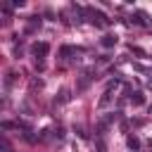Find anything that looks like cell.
Wrapping results in <instances>:
<instances>
[{
	"instance_id": "52a82bcc",
	"label": "cell",
	"mask_w": 152,
	"mask_h": 152,
	"mask_svg": "<svg viewBox=\"0 0 152 152\" xmlns=\"http://www.w3.org/2000/svg\"><path fill=\"white\" fill-rule=\"evenodd\" d=\"M126 145H128V150H133V152H140V140H138V135H128Z\"/></svg>"
},
{
	"instance_id": "8992f818",
	"label": "cell",
	"mask_w": 152,
	"mask_h": 152,
	"mask_svg": "<svg viewBox=\"0 0 152 152\" xmlns=\"http://www.w3.org/2000/svg\"><path fill=\"white\" fill-rule=\"evenodd\" d=\"M116 40H119V38H116L114 33H107V36H102L100 45H102V48H114V45H116Z\"/></svg>"
},
{
	"instance_id": "ba28073f",
	"label": "cell",
	"mask_w": 152,
	"mask_h": 152,
	"mask_svg": "<svg viewBox=\"0 0 152 152\" xmlns=\"http://www.w3.org/2000/svg\"><path fill=\"white\" fill-rule=\"evenodd\" d=\"M128 100H131V102H133L135 107H140V104H145V95H142V93H133V95H131Z\"/></svg>"
},
{
	"instance_id": "5b68a950",
	"label": "cell",
	"mask_w": 152,
	"mask_h": 152,
	"mask_svg": "<svg viewBox=\"0 0 152 152\" xmlns=\"http://www.w3.org/2000/svg\"><path fill=\"white\" fill-rule=\"evenodd\" d=\"M93 78H95V76H93V71H86V74L81 76V81H78V86H76V90H86V88H88V83H90Z\"/></svg>"
},
{
	"instance_id": "9c48e42d",
	"label": "cell",
	"mask_w": 152,
	"mask_h": 152,
	"mask_svg": "<svg viewBox=\"0 0 152 152\" xmlns=\"http://www.w3.org/2000/svg\"><path fill=\"white\" fill-rule=\"evenodd\" d=\"M74 52H76V50H74V48H69V45H64V48L59 50V55H62V57H69V55H74Z\"/></svg>"
},
{
	"instance_id": "30bf717a",
	"label": "cell",
	"mask_w": 152,
	"mask_h": 152,
	"mask_svg": "<svg viewBox=\"0 0 152 152\" xmlns=\"http://www.w3.org/2000/svg\"><path fill=\"white\" fill-rule=\"evenodd\" d=\"M66 100H69V90H62L59 97H57V102H66Z\"/></svg>"
},
{
	"instance_id": "8fae6325",
	"label": "cell",
	"mask_w": 152,
	"mask_h": 152,
	"mask_svg": "<svg viewBox=\"0 0 152 152\" xmlns=\"http://www.w3.org/2000/svg\"><path fill=\"white\" fill-rule=\"evenodd\" d=\"M147 88H150V90H152V81H150V83H147Z\"/></svg>"
},
{
	"instance_id": "6da1fadb",
	"label": "cell",
	"mask_w": 152,
	"mask_h": 152,
	"mask_svg": "<svg viewBox=\"0 0 152 152\" xmlns=\"http://www.w3.org/2000/svg\"><path fill=\"white\" fill-rule=\"evenodd\" d=\"M116 119H119V112H112V114H107V116H102V119L97 121V126H95V131H97V133H104V131H107V128H109V126H112V124H114Z\"/></svg>"
},
{
	"instance_id": "7a4b0ae2",
	"label": "cell",
	"mask_w": 152,
	"mask_h": 152,
	"mask_svg": "<svg viewBox=\"0 0 152 152\" xmlns=\"http://www.w3.org/2000/svg\"><path fill=\"white\" fill-rule=\"evenodd\" d=\"M86 14L93 19V21H97V24H109V19H107V14L104 12H100V10H95V7H86Z\"/></svg>"
},
{
	"instance_id": "277c9868",
	"label": "cell",
	"mask_w": 152,
	"mask_h": 152,
	"mask_svg": "<svg viewBox=\"0 0 152 152\" xmlns=\"http://www.w3.org/2000/svg\"><path fill=\"white\" fill-rule=\"evenodd\" d=\"M31 52H33L36 57H40V59H43V57H48L50 45H48V43H33V45H31Z\"/></svg>"
},
{
	"instance_id": "7c38bea8",
	"label": "cell",
	"mask_w": 152,
	"mask_h": 152,
	"mask_svg": "<svg viewBox=\"0 0 152 152\" xmlns=\"http://www.w3.org/2000/svg\"><path fill=\"white\" fill-rule=\"evenodd\" d=\"M150 114H152V104H150Z\"/></svg>"
},
{
	"instance_id": "3957f363",
	"label": "cell",
	"mask_w": 152,
	"mask_h": 152,
	"mask_svg": "<svg viewBox=\"0 0 152 152\" xmlns=\"http://www.w3.org/2000/svg\"><path fill=\"white\" fill-rule=\"evenodd\" d=\"M116 83H119V81H109V83H107V90L102 93V97H100V102H97V107H100V109H104V107L112 102V88H114Z\"/></svg>"
}]
</instances>
